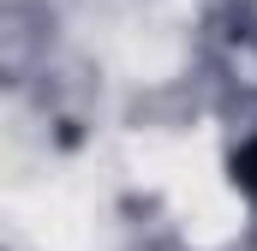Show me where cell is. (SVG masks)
Here are the masks:
<instances>
[{"label":"cell","instance_id":"obj_1","mask_svg":"<svg viewBox=\"0 0 257 251\" xmlns=\"http://www.w3.org/2000/svg\"><path fill=\"white\" fill-rule=\"evenodd\" d=\"M227 180H233V186L257 203V132L239 144V150H233V156H227Z\"/></svg>","mask_w":257,"mask_h":251}]
</instances>
